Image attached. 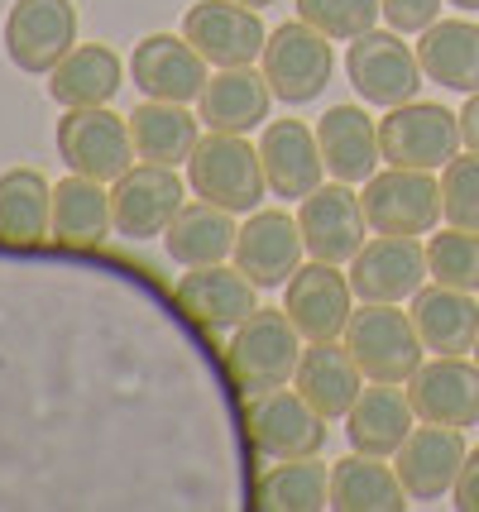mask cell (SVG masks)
<instances>
[{
	"instance_id": "obj_1",
	"label": "cell",
	"mask_w": 479,
	"mask_h": 512,
	"mask_svg": "<svg viewBox=\"0 0 479 512\" xmlns=\"http://www.w3.org/2000/svg\"><path fill=\"white\" fill-rule=\"evenodd\" d=\"M307 340L283 307H254L226 340V374L240 393H264L293 383Z\"/></svg>"
},
{
	"instance_id": "obj_2",
	"label": "cell",
	"mask_w": 479,
	"mask_h": 512,
	"mask_svg": "<svg viewBox=\"0 0 479 512\" xmlns=\"http://www.w3.org/2000/svg\"><path fill=\"white\" fill-rule=\"evenodd\" d=\"M187 187L202 201H216V206L235 211V216L259 211V201L269 192L259 144H250L245 134L211 130L187 158Z\"/></svg>"
},
{
	"instance_id": "obj_3",
	"label": "cell",
	"mask_w": 479,
	"mask_h": 512,
	"mask_svg": "<svg viewBox=\"0 0 479 512\" xmlns=\"http://www.w3.org/2000/svg\"><path fill=\"white\" fill-rule=\"evenodd\" d=\"M341 340L350 359L360 364L365 383H408L427 355L412 312H398V302H360Z\"/></svg>"
},
{
	"instance_id": "obj_4",
	"label": "cell",
	"mask_w": 479,
	"mask_h": 512,
	"mask_svg": "<svg viewBox=\"0 0 479 512\" xmlns=\"http://www.w3.org/2000/svg\"><path fill=\"white\" fill-rule=\"evenodd\" d=\"M345 77H350V87L360 91V101L379 106V111L417 101V87L427 82V72L417 63V48L403 44L398 29H369L360 39H350Z\"/></svg>"
},
{
	"instance_id": "obj_5",
	"label": "cell",
	"mask_w": 479,
	"mask_h": 512,
	"mask_svg": "<svg viewBox=\"0 0 479 512\" xmlns=\"http://www.w3.org/2000/svg\"><path fill=\"white\" fill-rule=\"evenodd\" d=\"M460 144H465L460 115H451L436 101H403L379 120V149H384L388 168L441 173L460 154Z\"/></svg>"
},
{
	"instance_id": "obj_6",
	"label": "cell",
	"mask_w": 479,
	"mask_h": 512,
	"mask_svg": "<svg viewBox=\"0 0 479 512\" xmlns=\"http://www.w3.org/2000/svg\"><path fill=\"white\" fill-rule=\"evenodd\" d=\"M58 158L72 173L96 182H115L135 168V134L130 115H115L111 106H77L58 120Z\"/></svg>"
},
{
	"instance_id": "obj_7",
	"label": "cell",
	"mask_w": 479,
	"mask_h": 512,
	"mask_svg": "<svg viewBox=\"0 0 479 512\" xmlns=\"http://www.w3.org/2000/svg\"><path fill=\"white\" fill-rule=\"evenodd\" d=\"M245 431L264 460L321 455V446H326V417L288 383L264 388V393H245Z\"/></svg>"
},
{
	"instance_id": "obj_8",
	"label": "cell",
	"mask_w": 479,
	"mask_h": 512,
	"mask_svg": "<svg viewBox=\"0 0 479 512\" xmlns=\"http://www.w3.org/2000/svg\"><path fill=\"white\" fill-rule=\"evenodd\" d=\"M259 72L269 77V87H274V96L283 106H307L331 82L336 53H331V39L321 29H312L307 20H288L269 34Z\"/></svg>"
},
{
	"instance_id": "obj_9",
	"label": "cell",
	"mask_w": 479,
	"mask_h": 512,
	"mask_svg": "<svg viewBox=\"0 0 479 512\" xmlns=\"http://www.w3.org/2000/svg\"><path fill=\"white\" fill-rule=\"evenodd\" d=\"M0 44L20 72L48 77L77 48V5L72 0H15L5 15Z\"/></svg>"
},
{
	"instance_id": "obj_10",
	"label": "cell",
	"mask_w": 479,
	"mask_h": 512,
	"mask_svg": "<svg viewBox=\"0 0 479 512\" xmlns=\"http://www.w3.org/2000/svg\"><path fill=\"white\" fill-rule=\"evenodd\" d=\"M374 235H432L441 221V182L422 168H384L360 192Z\"/></svg>"
},
{
	"instance_id": "obj_11",
	"label": "cell",
	"mask_w": 479,
	"mask_h": 512,
	"mask_svg": "<svg viewBox=\"0 0 479 512\" xmlns=\"http://www.w3.org/2000/svg\"><path fill=\"white\" fill-rule=\"evenodd\" d=\"M183 34L211 67H254L269 44L259 10L240 0H197L183 15Z\"/></svg>"
},
{
	"instance_id": "obj_12",
	"label": "cell",
	"mask_w": 479,
	"mask_h": 512,
	"mask_svg": "<svg viewBox=\"0 0 479 512\" xmlns=\"http://www.w3.org/2000/svg\"><path fill=\"white\" fill-rule=\"evenodd\" d=\"M183 206H187V187L178 178V168L135 163L125 178L111 182L115 235H125V240H154V235H163Z\"/></svg>"
},
{
	"instance_id": "obj_13",
	"label": "cell",
	"mask_w": 479,
	"mask_h": 512,
	"mask_svg": "<svg viewBox=\"0 0 479 512\" xmlns=\"http://www.w3.org/2000/svg\"><path fill=\"white\" fill-rule=\"evenodd\" d=\"M350 288L360 302H412L427 288V245L417 235H374L350 259Z\"/></svg>"
},
{
	"instance_id": "obj_14",
	"label": "cell",
	"mask_w": 479,
	"mask_h": 512,
	"mask_svg": "<svg viewBox=\"0 0 479 512\" xmlns=\"http://www.w3.org/2000/svg\"><path fill=\"white\" fill-rule=\"evenodd\" d=\"M297 225H302L307 254L326 259V264H350L365 249V230H369L360 192L336 178L321 182L317 192H307L297 201Z\"/></svg>"
},
{
	"instance_id": "obj_15",
	"label": "cell",
	"mask_w": 479,
	"mask_h": 512,
	"mask_svg": "<svg viewBox=\"0 0 479 512\" xmlns=\"http://www.w3.org/2000/svg\"><path fill=\"white\" fill-rule=\"evenodd\" d=\"M355 288L350 273H341V264L312 259L288 278V302L283 312L293 316V326L302 331V340H341L350 316H355Z\"/></svg>"
},
{
	"instance_id": "obj_16",
	"label": "cell",
	"mask_w": 479,
	"mask_h": 512,
	"mask_svg": "<svg viewBox=\"0 0 479 512\" xmlns=\"http://www.w3.org/2000/svg\"><path fill=\"white\" fill-rule=\"evenodd\" d=\"M302 254H307V240H302L297 216L269 206V211H250L230 259L254 288H288V278L302 268Z\"/></svg>"
},
{
	"instance_id": "obj_17",
	"label": "cell",
	"mask_w": 479,
	"mask_h": 512,
	"mask_svg": "<svg viewBox=\"0 0 479 512\" xmlns=\"http://www.w3.org/2000/svg\"><path fill=\"white\" fill-rule=\"evenodd\" d=\"M465 455H470V446H465L460 426L422 422L412 426V436L398 446L393 469H398V479H403L412 503H436V498H451Z\"/></svg>"
},
{
	"instance_id": "obj_18",
	"label": "cell",
	"mask_w": 479,
	"mask_h": 512,
	"mask_svg": "<svg viewBox=\"0 0 479 512\" xmlns=\"http://www.w3.org/2000/svg\"><path fill=\"white\" fill-rule=\"evenodd\" d=\"M408 398L417 407V422L436 426H479V364L465 355L422 359V369L408 379Z\"/></svg>"
},
{
	"instance_id": "obj_19",
	"label": "cell",
	"mask_w": 479,
	"mask_h": 512,
	"mask_svg": "<svg viewBox=\"0 0 479 512\" xmlns=\"http://www.w3.org/2000/svg\"><path fill=\"white\" fill-rule=\"evenodd\" d=\"M206 58L187 44V34H149L135 44L130 58V77L149 101H197L206 87Z\"/></svg>"
},
{
	"instance_id": "obj_20",
	"label": "cell",
	"mask_w": 479,
	"mask_h": 512,
	"mask_svg": "<svg viewBox=\"0 0 479 512\" xmlns=\"http://www.w3.org/2000/svg\"><path fill=\"white\" fill-rule=\"evenodd\" d=\"M259 158H264L269 192L283 201H302L307 192H317L321 178H326L317 130L302 125V120H269L264 134H259Z\"/></svg>"
},
{
	"instance_id": "obj_21",
	"label": "cell",
	"mask_w": 479,
	"mask_h": 512,
	"mask_svg": "<svg viewBox=\"0 0 479 512\" xmlns=\"http://www.w3.org/2000/svg\"><path fill=\"white\" fill-rule=\"evenodd\" d=\"M178 307L206 331H235L245 316L259 307V288L235 264L187 268L178 278Z\"/></svg>"
},
{
	"instance_id": "obj_22",
	"label": "cell",
	"mask_w": 479,
	"mask_h": 512,
	"mask_svg": "<svg viewBox=\"0 0 479 512\" xmlns=\"http://www.w3.org/2000/svg\"><path fill=\"white\" fill-rule=\"evenodd\" d=\"M274 101L278 96L264 72H254V67H216L206 77L202 96H197V115H202L206 130L250 134L269 120Z\"/></svg>"
},
{
	"instance_id": "obj_23",
	"label": "cell",
	"mask_w": 479,
	"mask_h": 512,
	"mask_svg": "<svg viewBox=\"0 0 479 512\" xmlns=\"http://www.w3.org/2000/svg\"><path fill=\"white\" fill-rule=\"evenodd\" d=\"M317 144L326 173L336 182H350V187H365L384 163L379 125L365 115V106H331L317 120Z\"/></svg>"
},
{
	"instance_id": "obj_24",
	"label": "cell",
	"mask_w": 479,
	"mask_h": 512,
	"mask_svg": "<svg viewBox=\"0 0 479 512\" xmlns=\"http://www.w3.org/2000/svg\"><path fill=\"white\" fill-rule=\"evenodd\" d=\"M293 388L317 407L326 422H345V412L365 393V374L350 359L345 340H307L302 364H297V374H293Z\"/></svg>"
},
{
	"instance_id": "obj_25",
	"label": "cell",
	"mask_w": 479,
	"mask_h": 512,
	"mask_svg": "<svg viewBox=\"0 0 479 512\" xmlns=\"http://www.w3.org/2000/svg\"><path fill=\"white\" fill-rule=\"evenodd\" d=\"M417 426V407L403 393V383H369L345 412V441L360 455H398V446Z\"/></svg>"
},
{
	"instance_id": "obj_26",
	"label": "cell",
	"mask_w": 479,
	"mask_h": 512,
	"mask_svg": "<svg viewBox=\"0 0 479 512\" xmlns=\"http://www.w3.org/2000/svg\"><path fill=\"white\" fill-rule=\"evenodd\" d=\"M235 240H240V225H235V211L216 206V201H187L183 211L173 216V225L163 230V249L168 259L183 268H206V264H226L235 254Z\"/></svg>"
},
{
	"instance_id": "obj_27",
	"label": "cell",
	"mask_w": 479,
	"mask_h": 512,
	"mask_svg": "<svg viewBox=\"0 0 479 512\" xmlns=\"http://www.w3.org/2000/svg\"><path fill=\"white\" fill-rule=\"evenodd\" d=\"M412 326L422 335L427 355H470L479 340V302L460 288L427 283L412 297Z\"/></svg>"
},
{
	"instance_id": "obj_28",
	"label": "cell",
	"mask_w": 479,
	"mask_h": 512,
	"mask_svg": "<svg viewBox=\"0 0 479 512\" xmlns=\"http://www.w3.org/2000/svg\"><path fill=\"white\" fill-rule=\"evenodd\" d=\"M125 82V63L111 44H77L63 63L48 72V96L77 111V106H111V96Z\"/></svg>"
},
{
	"instance_id": "obj_29",
	"label": "cell",
	"mask_w": 479,
	"mask_h": 512,
	"mask_svg": "<svg viewBox=\"0 0 479 512\" xmlns=\"http://www.w3.org/2000/svg\"><path fill=\"white\" fill-rule=\"evenodd\" d=\"M417 63L427 82L470 96L479 91V24L475 20H436L417 39Z\"/></svg>"
},
{
	"instance_id": "obj_30",
	"label": "cell",
	"mask_w": 479,
	"mask_h": 512,
	"mask_svg": "<svg viewBox=\"0 0 479 512\" xmlns=\"http://www.w3.org/2000/svg\"><path fill=\"white\" fill-rule=\"evenodd\" d=\"M412 498L398 479V469L384 465V455L350 450L331 465V508L336 512H403Z\"/></svg>"
},
{
	"instance_id": "obj_31",
	"label": "cell",
	"mask_w": 479,
	"mask_h": 512,
	"mask_svg": "<svg viewBox=\"0 0 479 512\" xmlns=\"http://www.w3.org/2000/svg\"><path fill=\"white\" fill-rule=\"evenodd\" d=\"M130 134H135L139 163H163L178 168L192 158V149L202 144V115H192L178 101H144L130 115Z\"/></svg>"
},
{
	"instance_id": "obj_32",
	"label": "cell",
	"mask_w": 479,
	"mask_h": 512,
	"mask_svg": "<svg viewBox=\"0 0 479 512\" xmlns=\"http://www.w3.org/2000/svg\"><path fill=\"white\" fill-rule=\"evenodd\" d=\"M115 230L106 182L72 173L53 187V240L68 249H92Z\"/></svg>"
},
{
	"instance_id": "obj_33",
	"label": "cell",
	"mask_w": 479,
	"mask_h": 512,
	"mask_svg": "<svg viewBox=\"0 0 479 512\" xmlns=\"http://www.w3.org/2000/svg\"><path fill=\"white\" fill-rule=\"evenodd\" d=\"M0 240L5 245L53 240V187L39 168L0 173Z\"/></svg>"
},
{
	"instance_id": "obj_34",
	"label": "cell",
	"mask_w": 479,
	"mask_h": 512,
	"mask_svg": "<svg viewBox=\"0 0 479 512\" xmlns=\"http://www.w3.org/2000/svg\"><path fill=\"white\" fill-rule=\"evenodd\" d=\"M254 498H259L264 512H321V508H331V465H321L317 455L278 460L274 469L259 474Z\"/></svg>"
},
{
	"instance_id": "obj_35",
	"label": "cell",
	"mask_w": 479,
	"mask_h": 512,
	"mask_svg": "<svg viewBox=\"0 0 479 512\" xmlns=\"http://www.w3.org/2000/svg\"><path fill=\"white\" fill-rule=\"evenodd\" d=\"M427 273H432V283L479 292V230L446 225L441 235H432L427 240Z\"/></svg>"
},
{
	"instance_id": "obj_36",
	"label": "cell",
	"mask_w": 479,
	"mask_h": 512,
	"mask_svg": "<svg viewBox=\"0 0 479 512\" xmlns=\"http://www.w3.org/2000/svg\"><path fill=\"white\" fill-rule=\"evenodd\" d=\"M379 15H384L379 0H297V20L321 29L331 44H350V39L369 34Z\"/></svg>"
},
{
	"instance_id": "obj_37",
	"label": "cell",
	"mask_w": 479,
	"mask_h": 512,
	"mask_svg": "<svg viewBox=\"0 0 479 512\" xmlns=\"http://www.w3.org/2000/svg\"><path fill=\"white\" fill-rule=\"evenodd\" d=\"M441 216L446 225L479 230V154H456L441 168Z\"/></svg>"
},
{
	"instance_id": "obj_38",
	"label": "cell",
	"mask_w": 479,
	"mask_h": 512,
	"mask_svg": "<svg viewBox=\"0 0 479 512\" xmlns=\"http://www.w3.org/2000/svg\"><path fill=\"white\" fill-rule=\"evenodd\" d=\"M384 5V24L398 34H422L441 20V0H379Z\"/></svg>"
},
{
	"instance_id": "obj_39",
	"label": "cell",
	"mask_w": 479,
	"mask_h": 512,
	"mask_svg": "<svg viewBox=\"0 0 479 512\" xmlns=\"http://www.w3.org/2000/svg\"><path fill=\"white\" fill-rule=\"evenodd\" d=\"M451 503H456L460 512H479V450H470V455H465L456 489H451Z\"/></svg>"
},
{
	"instance_id": "obj_40",
	"label": "cell",
	"mask_w": 479,
	"mask_h": 512,
	"mask_svg": "<svg viewBox=\"0 0 479 512\" xmlns=\"http://www.w3.org/2000/svg\"><path fill=\"white\" fill-rule=\"evenodd\" d=\"M460 134H465V149L479 154V91H470L465 106H460Z\"/></svg>"
},
{
	"instance_id": "obj_41",
	"label": "cell",
	"mask_w": 479,
	"mask_h": 512,
	"mask_svg": "<svg viewBox=\"0 0 479 512\" xmlns=\"http://www.w3.org/2000/svg\"><path fill=\"white\" fill-rule=\"evenodd\" d=\"M446 5H456V10H479V0H446Z\"/></svg>"
},
{
	"instance_id": "obj_42",
	"label": "cell",
	"mask_w": 479,
	"mask_h": 512,
	"mask_svg": "<svg viewBox=\"0 0 479 512\" xmlns=\"http://www.w3.org/2000/svg\"><path fill=\"white\" fill-rule=\"evenodd\" d=\"M240 5H250V10H264V5H274V0H240Z\"/></svg>"
},
{
	"instance_id": "obj_43",
	"label": "cell",
	"mask_w": 479,
	"mask_h": 512,
	"mask_svg": "<svg viewBox=\"0 0 479 512\" xmlns=\"http://www.w3.org/2000/svg\"><path fill=\"white\" fill-rule=\"evenodd\" d=\"M470 355H475V364H479V340H475V350H470Z\"/></svg>"
}]
</instances>
